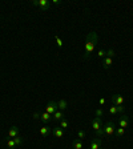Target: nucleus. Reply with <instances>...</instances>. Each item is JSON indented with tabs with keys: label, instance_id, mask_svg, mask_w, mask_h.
Returning a JSON list of instances; mask_svg holds the SVG:
<instances>
[{
	"label": "nucleus",
	"instance_id": "10",
	"mask_svg": "<svg viewBox=\"0 0 133 149\" xmlns=\"http://www.w3.org/2000/svg\"><path fill=\"white\" fill-rule=\"evenodd\" d=\"M101 137H96V139L92 140V143H91V149H98L101 148Z\"/></svg>",
	"mask_w": 133,
	"mask_h": 149
},
{
	"label": "nucleus",
	"instance_id": "24",
	"mask_svg": "<svg viewBox=\"0 0 133 149\" xmlns=\"http://www.w3.org/2000/svg\"><path fill=\"white\" fill-rule=\"evenodd\" d=\"M55 40H56V43H57V47L59 48H63V41H61V39L59 37V36H55Z\"/></svg>",
	"mask_w": 133,
	"mask_h": 149
},
{
	"label": "nucleus",
	"instance_id": "27",
	"mask_svg": "<svg viewBox=\"0 0 133 149\" xmlns=\"http://www.w3.org/2000/svg\"><path fill=\"white\" fill-rule=\"evenodd\" d=\"M32 119H33V120H40V113L35 112V113L32 114Z\"/></svg>",
	"mask_w": 133,
	"mask_h": 149
},
{
	"label": "nucleus",
	"instance_id": "4",
	"mask_svg": "<svg viewBox=\"0 0 133 149\" xmlns=\"http://www.w3.org/2000/svg\"><path fill=\"white\" fill-rule=\"evenodd\" d=\"M56 111H57V103H55V101H49V103H48L47 107H45V112H47V113H49L52 116V114H53Z\"/></svg>",
	"mask_w": 133,
	"mask_h": 149
},
{
	"label": "nucleus",
	"instance_id": "23",
	"mask_svg": "<svg viewBox=\"0 0 133 149\" xmlns=\"http://www.w3.org/2000/svg\"><path fill=\"white\" fill-rule=\"evenodd\" d=\"M114 55H116V52H114L113 49H108V51H105V56L107 57H113Z\"/></svg>",
	"mask_w": 133,
	"mask_h": 149
},
{
	"label": "nucleus",
	"instance_id": "13",
	"mask_svg": "<svg viewBox=\"0 0 133 149\" xmlns=\"http://www.w3.org/2000/svg\"><path fill=\"white\" fill-rule=\"evenodd\" d=\"M17 136H19V128L16 127V125H13L10 129V132H8V137H10V139H15V137H17Z\"/></svg>",
	"mask_w": 133,
	"mask_h": 149
},
{
	"label": "nucleus",
	"instance_id": "17",
	"mask_svg": "<svg viewBox=\"0 0 133 149\" xmlns=\"http://www.w3.org/2000/svg\"><path fill=\"white\" fill-rule=\"evenodd\" d=\"M124 133H125V129H124V128H116V130H114V134H116V137H118V139H120L121 136H124Z\"/></svg>",
	"mask_w": 133,
	"mask_h": 149
},
{
	"label": "nucleus",
	"instance_id": "29",
	"mask_svg": "<svg viewBox=\"0 0 133 149\" xmlns=\"http://www.w3.org/2000/svg\"><path fill=\"white\" fill-rule=\"evenodd\" d=\"M105 103H107V100H105L104 97H101L100 100H98V104H100V105H105Z\"/></svg>",
	"mask_w": 133,
	"mask_h": 149
},
{
	"label": "nucleus",
	"instance_id": "16",
	"mask_svg": "<svg viewBox=\"0 0 133 149\" xmlns=\"http://www.w3.org/2000/svg\"><path fill=\"white\" fill-rule=\"evenodd\" d=\"M72 145H73V148L75 149H82V143H81V140H79V139L75 140Z\"/></svg>",
	"mask_w": 133,
	"mask_h": 149
},
{
	"label": "nucleus",
	"instance_id": "21",
	"mask_svg": "<svg viewBox=\"0 0 133 149\" xmlns=\"http://www.w3.org/2000/svg\"><path fill=\"white\" fill-rule=\"evenodd\" d=\"M13 141H15V145L17 146V145H21L23 144V141H24V140L21 139V137L20 136H17V137H15V139H13Z\"/></svg>",
	"mask_w": 133,
	"mask_h": 149
},
{
	"label": "nucleus",
	"instance_id": "14",
	"mask_svg": "<svg viewBox=\"0 0 133 149\" xmlns=\"http://www.w3.org/2000/svg\"><path fill=\"white\" fill-rule=\"evenodd\" d=\"M40 120L43 121L44 124H47V123H49V121L52 120V116L49 113H47V112H43V113L40 114Z\"/></svg>",
	"mask_w": 133,
	"mask_h": 149
},
{
	"label": "nucleus",
	"instance_id": "19",
	"mask_svg": "<svg viewBox=\"0 0 133 149\" xmlns=\"http://www.w3.org/2000/svg\"><path fill=\"white\" fill-rule=\"evenodd\" d=\"M68 127H69V123H68L65 119H63V120L60 121V128L61 129H65V128H68Z\"/></svg>",
	"mask_w": 133,
	"mask_h": 149
},
{
	"label": "nucleus",
	"instance_id": "12",
	"mask_svg": "<svg viewBox=\"0 0 133 149\" xmlns=\"http://www.w3.org/2000/svg\"><path fill=\"white\" fill-rule=\"evenodd\" d=\"M63 119H64V112L63 111H59V109H57V111L52 114V120L53 121H61Z\"/></svg>",
	"mask_w": 133,
	"mask_h": 149
},
{
	"label": "nucleus",
	"instance_id": "8",
	"mask_svg": "<svg viewBox=\"0 0 133 149\" xmlns=\"http://www.w3.org/2000/svg\"><path fill=\"white\" fill-rule=\"evenodd\" d=\"M118 124H120V128H125L128 127V124H129V119H128L127 114H123L120 119H118Z\"/></svg>",
	"mask_w": 133,
	"mask_h": 149
},
{
	"label": "nucleus",
	"instance_id": "7",
	"mask_svg": "<svg viewBox=\"0 0 133 149\" xmlns=\"http://www.w3.org/2000/svg\"><path fill=\"white\" fill-rule=\"evenodd\" d=\"M52 134H53L56 139H61V137H64V129H61L60 127L52 128Z\"/></svg>",
	"mask_w": 133,
	"mask_h": 149
},
{
	"label": "nucleus",
	"instance_id": "5",
	"mask_svg": "<svg viewBox=\"0 0 133 149\" xmlns=\"http://www.w3.org/2000/svg\"><path fill=\"white\" fill-rule=\"evenodd\" d=\"M111 101L113 105L118 107V105H124V97L121 95H113L111 97Z\"/></svg>",
	"mask_w": 133,
	"mask_h": 149
},
{
	"label": "nucleus",
	"instance_id": "1",
	"mask_svg": "<svg viewBox=\"0 0 133 149\" xmlns=\"http://www.w3.org/2000/svg\"><path fill=\"white\" fill-rule=\"evenodd\" d=\"M98 41V36L96 32H89L88 35H87V39H85V48H84V59H89L92 52L95 51V47L97 44Z\"/></svg>",
	"mask_w": 133,
	"mask_h": 149
},
{
	"label": "nucleus",
	"instance_id": "28",
	"mask_svg": "<svg viewBox=\"0 0 133 149\" xmlns=\"http://www.w3.org/2000/svg\"><path fill=\"white\" fill-rule=\"evenodd\" d=\"M124 111H125L124 105H118V107H117V112H118V113H124Z\"/></svg>",
	"mask_w": 133,
	"mask_h": 149
},
{
	"label": "nucleus",
	"instance_id": "22",
	"mask_svg": "<svg viewBox=\"0 0 133 149\" xmlns=\"http://www.w3.org/2000/svg\"><path fill=\"white\" fill-rule=\"evenodd\" d=\"M15 141H13V139H11V140H8L7 141V148H10V149H12V148H15Z\"/></svg>",
	"mask_w": 133,
	"mask_h": 149
},
{
	"label": "nucleus",
	"instance_id": "9",
	"mask_svg": "<svg viewBox=\"0 0 133 149\" xmlns=\"http://www.w3.org/2000/svg\"><path fill=\"white\" fill-rule=\"evenodd\" d=\"M57 109L65 112L66 109H68V103H66V100H64V98L59 100V101H57Z\"/></svg>",
	"mask_w": 133,
	"mask_h": 149
},
{
	"label": "nucleus",
	"instance_id": "31",
	"mask_svg": "<svg viewBox=\"0 0 133 149\" xmlns=\"http://www.w3.org/2000/svg\"><path fill=\"white\" fill-rule=\"evenodd\" d=\"M98 149H103V148H98Z\"/></svg>",
	"mask_w": 133,
	"mask_h": 149
},
{
	"label": "nucleus",
	"instance_id": "18",
	"mask_svg": "<svg viewBox=\"0 0 133 149\" xmlns=\"http://www.w3.org/2000/svg\"><path fill=\"white\" fill-rule=\"evenodd\" d=\"M109 113H111L112 116H116V114H118V112H117V107L112 104V107H109Z\"/></svg>",
	"mask_w": 133,
	"mask_h": 149
},
{
	"label": "nucleus",
	"instance_id": "11",
	"mask_svg": "<svg viewBox=\"0 0 133 149\" xmlns=\"http://www.w3.org/2000/svg\"><path fill=\"white\" fill-rule=\"evenodd\" d=\"M49 133H52V128L47 127V125H44V127L40 128V136L41 137H47L49 136Z\"/></svg>",
	"mask_w": 133,
	"mask_h": 149
},
{
	"label": "nucleus",
	"instance_id": "15",
	"mask_svg": "<svg viewBox=\"0 0 133 149\" xmlns=\"http://www.w3.org/2000/svg\"><path fill=\"white\" fill-rule=\"evenodd\" d=\"M112 65V57H104V60H103V67H104V69H108V68Z\"/></svg>",
	"mask_w": 133,
	"mask_h": 149
},
{
	"label": "nucleus",
	"instance_id": "2",
	"mask_svg": "<svg viewBox=\"0 0 133 149\" xmlns=\"http://www.w3.org/2000/svg\"><path fill=\"white\" fill-rule=\"evenodd\" d=\"M92 128H93V130H95L96 137L104 136V129H103V124H101V119H100V117H95V119H93Z\"/></svg>",
	"mask_w": 133,
	"mask_h": 149
},
{
	"label": "nucleus",
	"instance_id": "3",
	"mask_svg": "<svg viewBox=\"0 0 133 149\" xmlns=\"http://www.w3.org/2000/svg\"><path fill=\"white\" fill-rule=\"evenodd\" d=\"M103 129H104V134H105V136L112 137L114 134V130H116L113 121H109V123H107V124H105V127H103Z\"/></svg>",
	"mask_w": 133,
	"mask_h": 149
},
{
	"label": "nucleus",
	"instance_id": "25",
	"mask_svg": "<svg viewBox=\"0 0 133 149\" xmlns=\"http://www.w3.org/2000/svg\"><path fill=\"white\" fill-rule=\"evenodd\" d=\"M97 56H98V59H103V57H105V51H104V49H98Z\"/></svg>",
	"mask_w": 133,
	"mask_h": 149
},
{
	"label": "nucleus",
	"instance_id": "6",
	"mask_svg": "<svg viewBox=\"0 0 133 149\" xmlns=\"http://www.w3.org/2000/svg\"><path fill=\"white\" fill-rule=\"evenodd\" d=\"M39 7H40V11H48L51 7V1L49 0H39Z\"/></svg>",
	"mask_w": 133,
	"mask_h": 149
},
{
	"label": "nucleus",
	"instance_id": "20",
	"mask_svg": "<svg viewBox=\"0 0 133 149\" xmlns=\"http://www.w3.org/2000/svg\"><path fill=\"white\" fill-rule=\"evenodd\" d=\"M85 130H82V129H80L79 132H77V139L79 140H82V139H85Z\"/></svg>",
	"mask_w": 133,
	"mask_h": 149
},
{
	"label": "nucleus",
	"instance_id": "26",
	"mask_svg": "<svg viewBox=\"0 0 133 149\" xmlns=\"http://www.w3.org/2000/svg\"><path fill=\"white\" fill-rule=\"evenodd\" d=\"M103 113H104V112H103V109H101V108H98V109H96V117H100V119H101Z\"/></svg>",
	"mask_w": 133,
	"mask_h": 149
},
{
	"label": "nucleus",
	"instance_id": "30",
	"mask_svg": "<svg viewBox=\"0 0 133 149\" xmlns=\"http://www.w3.org/2000/svg\"><path fill=\"white\" fill-rule=\"evenodd\" d=\"M52 4H55V6H59V4H61L60 0H52Z\"/></svg>",
	"mask_w": 133,
	"mask_h": 149
}]
</instances>
